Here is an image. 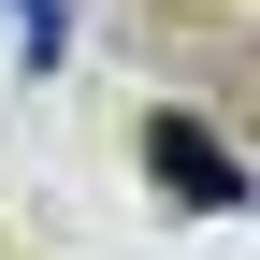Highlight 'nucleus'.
Masks as SVG:
<instances>
[{"instance_id":"1","label":"nucleus","mask_w":260,"mask_h":260,"mask_svg":"<svg viewBox=\"0 0 260 260\" xmlns=\"http://www.w3.org/2000/svg\"><path fill=\"white\" fill-rule=\"evenodd\" d=\"M145 174H159V188H174V203H188V217H232V203H246V159H232V145H217V130H203V116H145Z\"/></svg>"},{"instance_id":"2","label":"nucleus","mask_w":260,"mask_h":260,"mask_svg":"<svg viewBox=\"0 0 260 260\" xmlns=\"http://www.w3.org/2000/svg\"><path fill=\"white\" fill-rule=\"evenodd\" d=\"M15 44H29V73H44V58L73 44V15H58V0H15Z\"/></svg>"}]
</instances>
